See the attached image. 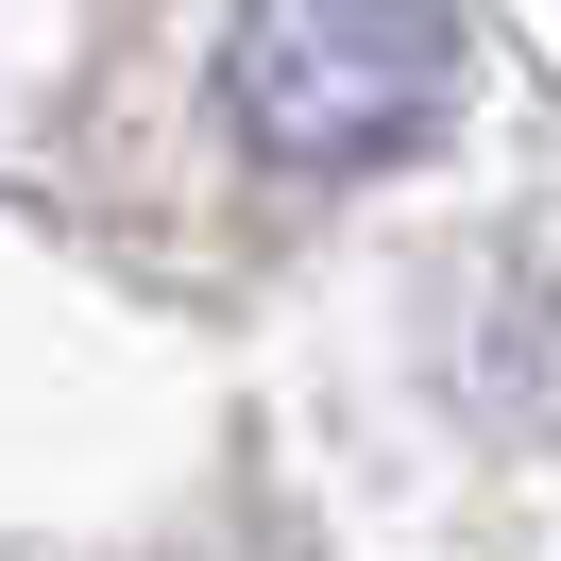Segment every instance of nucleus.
Returning a JSON list of instances; mask_svg holds the SVG:
<instances>
[{"mask_svg": "<svg viewBox=\"0 0 561 561\" xmlns=\"http://www.w3.org/2000/svg\"><path fill=\"white\" fill-rule=\"evenodd\" d=\"M459 85V0H239L221 103L273 171H375Z\"/></svg>", "mask_w": 561, "mask_h": 561, "instance_id": "f257e3e1", "label": "nucleus"}]
</instances>
